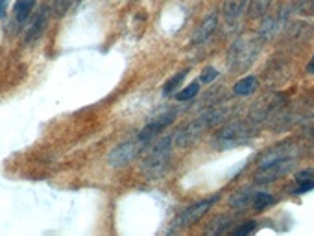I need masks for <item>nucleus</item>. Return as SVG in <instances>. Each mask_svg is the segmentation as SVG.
I'll return each mask as SVG.
<instances>
[{"label":"nucleus","mask_w":314,"mask_h":236,"mask_svg":"<svg viewBox=\"0 0 314 236\" xmlns=\"http://www.w3.org/2000/svg\"><path fill=\"white\" fill-rule=\"evenodd\" d=\"M172 137L161 138L154 150L148 153V157L144 159L141 164V170L148 179H159L163 177L170 166V153H172Z\"/></svg>","instance_id":"nucleus-1"},{"label":"nucleus","mask_w":314,"mask_h":236,"mask_svg":"<svg viewBox=\"0 0 314 236\" xmlns=\"http://www.w3.org/2000/svg\"><path fill=\"white\" fill-rule=\"evenodd\" d=\"M224 117V111L222 109H209V111L202 113L200 117L194 120V122H190L189 125H185L181 131L176 133V144L179 146V148H185V146H190L194 140H196L200 135H202V131H205L207 127H211V125H215L218 120H222Z\"/></svg>","instance_id":"nucleus-2"},{"label":"nucleus","mask_w":314,"mask_h":236,"mask_svg":"<svg viewBox=\"0 0 314 236\" xmlns=\"http://www.w3.org/2000/svg\"><path fill=\"white\" fill-rule=\"evenodd\" d=\"M259 52V43L251 39H238L233 43L229 50V66L233 68H244L248 66Z\"/></svg>","instance_id":"nucleus-3"},{"label":"nucleus","mask_w":314,"mask_h":236,"mask_svg":"<svg viewBox=\"0 0 314 236\" xmlns=\"http://www.w3.org/2000/svg\"><path fill=\"white\" fill-rule=\"evenodd\" d=\"M146 144V140H143L141 137L133 138V140H128V142H122L118 144L117 148H113L107 155V163L113 168H120L124 164L131 163L133 159L139 155V151L143 150V146Z\"/></svg>","instance_id":"nucleus-4"},{"label":"nucleus","mask_w":314,"mask_h":236,"mask_svg":"<svg viewBox=\"0 0 314 236\" xmlns=\"http://www.w3.org/2000/svg\"><path fill=\"white\" fill-rule=\"evenodd\" d=\"M248 138V127L242 122H231L226 127H222L216 135V142L222 148H233L240 144Z\"/></svg>","instance_id":"nucleus-5"},{"label":"nucleus","mask_w":314,"mask_h":236,"mask_svg":"<svg viewBox=\"0 0 314 236\" xmlns=\"http://www.w3.org/2000/svg\"><path fill=\"white\" fill-rule=\"evenodd\" d=\"M292 166H294V161H292V159L277 161V163L270 164V166H266V168H261V172L257 174V181H262V183L275 181V179H279L281 176H285Z\"/></svg>","instance_id":"nucleus-6"},{"label":"nucleus","mask_w":314,"mask_h":236,"mask_svg":"<svg viewBox=\"0 0 314 236\" xmlns=\"http://www.w3.org/2000/svg\"><path fill=\"white\" fill-rule=\"evenodd\" d=\"M216 199H218V197H211V199H205V201H202V203L192 205V207H189L187 210H183V212L177 216V225H179V227H185V225L194 223L196 220H200V218L211 209V205L215 203Z\"/></svg>","instance_id":"nucleus-7"},{"label":"nucleus","mask_w":314,"mask_h":236,"mask_svg":"<svg viewBox=\"0 0 314 236\" xmlns=\"http://www.w3.org/2000/svg\"><path fill=\"white\" fill-rule=\"evenodd\" d=\"M174 118H176V113H174V111L164 113V115H161L159 118H156V120H154L152 124L146 125L143 131H141V135H139V137L148 142V140H150V138L154 137L156 133H159L161 129H164L166 125H170L172 122H174Z\"/></svg>","instance_id":"nucleus-8"},{"label":"nucleus","mask_w":314,"mask_h":236,"mask_svg":"<svg viewBox=\"0 0 314 236\" xmlns=\"http://www.w3.org/2000/svg\"><path fill=\"white\" fill-rule=\"evenodd\" d=\"M216 24H218L216 15H209V17H207V19L203 20L202 24L198 26L196 32H194V35H192V43H194V45H202V43H205V41L209 39L211 35L215 33Z\"/></svg>","instance_id":"nucleus-9"},{"label":"nucleus","mask_w":314,"mask_h":236,"mask_svg":"<svg viewBox=\"0 0 314 236\" xmlns=\"http://www.w3.org/2000/svg\"><path fill=\"white\" fill-rule=\"evenodd\" d=\"M290 155H294V150H290V148H283V146H277V148H272V150L266 151V153L262 155L261 161H259V166H261V168H266V166L277 163V161L290 159Z\"/></svg>","instance_id":"nucleus-10"},{"label":"nucleus","mask_w":314,"mask_h":236,"mask_svg":"<svg viewBox=\"0 0 314 236\" xmlns=\"http://www.w3.org/2000/svg\"><path fill=\"white\" fill-rule=\"evenodd\" d=\"M249 0H226L224 2V7L222 11L226 15V19L228 20H236L240 15L244 13V9L248 6Z\"/></svg>","instance_id":"nucleus-11"},{"label":"nucleus","mask_w":314,"mask_h":236,"mask_svg":"<svg viewBox=\"0 0 314 236\" xmlns=\"http://www.w3.org/2000/svg\"><path fill=\"white\" fill-rule=\"evenodd\" d=\"M257 89V78L255 76H246V78L238 79L233 85V92L236 96H248Z\"/></svg>","instance_id":"nucleus-12"},{"label":"nucleus","mask_w":314,"mask_h":236,"mask_svg":"<svg viewBox=\"0 0 314 236\" xmlns=\"http://www.w3.org/2000/svg\"><path fill=\"white\" fill-rule=\"evenodd\" d=\"M251 201H253V192L251 190H240L231 197V201H229V203H231V207H235V209H244V207H248Z\"/></svg>","instance_id":"nucleus-13"},{"label":"nucleus","mask_w":314,"mask_h":236,"mask_svg":"<svg viewBox=\"0 0 314 236\" xmlns=\"http://www.w3.org/2000/svg\"><path fill=\"white\" fill-rule=\"evenodd\" d=\"M35 0H19L17 6H15V15H17V20L19 22H24L28 19V15L32 11Z\"/></svg>","instance_id":"nucleus-14"},{"label":"nucleus","mask_w":314,"mask_h":236,"mask_svg":"<svg viewBox=\"0 0 314 236\" xmlns=\"http://www.w3.org/2000/svg\"><path fill=\"white\" fill-rule=\"evenodd\" d=\"M270 6V0H249V7H248V13L249 17H261L264 11H266V7Z\"/></svg>","instance_id":"nucleus-15"},{"label":"nucleus","mask_w":314,"mask_h":236,"mask_svg":"<svg viewBox=\"0 0 314 236\" xmlns=\"http://www.w3.org/2000/svg\"><path fill=\"white\" fill-rule=\"evenodd\" d=\"M198 91H200V81H194V83H190L189 87H185L183 91L177 92L176 100L177 102H189V100H192L196 96Z\"/></svg>","instance_id":"nucleus-16"},{"label":"nucleus","mask_w":314,"mask_h":236,"mask_svg":"<svg viewBox=\"0 0 314 236\" xmlns=\"http://www.w3.org/2000/svg\"><path fill=\"white\" fill-rule=\"evenodd\" d=\"M270 205H274V197L270 196V194H266V192H259V194L255 196V199H253V207H255V210L268 209Z\"/></svg>","instance_id":"nucleus-17"},{"label":"nucleus","mask_w":314,"mask_h":236,"mask_svg":"<svg viewBox=\"0 0 314 236\" xmlns=\"http://www.w3.org/2000/svg\"><path fill=\"white\" fill-rule=\"evenodd\" d=\"M226 220H228L226 216L215 218V220L211 222L209 227H207V235H220V233L228 227V223H229V222H226Z\"/></svg>","instance_id":"nucleus-18"},{"label":"nucleus","mask_w":314,"mask_h":236,"mask_svg":"<svg viewBox=\"0 0 314 236\" xmlns=\"http://www.w3.org/2000/svg\"><path fill=\"white\" fill-rule=\"evenodd\" d=\"M45 20H46V15H45V13H41V17H37V20L33 22V26L30 28V32H28V35H26V39H28V41L35 39V37H37V35H39V33L43 32V26H45Z\"/></svg>","instance_id":"nucleus-19"},{"label":"nucleus","mask_w":314,"mask_h":236,"mask_svg":"<svg viewBox=\"0 0 314 236\" xmlns=\"http://www.w3.org/2000/svg\"><path fill=\"white\" fill-rule=\"evenodd\" d=\"M185 76H187V72H179V74H177V76H176V78L168 79V81H166V85H164V89H163L164 94H170V92L174 91V89H176V87L179 85L181 81H183Z\"/></svg>","instance_id":"nucleus-20"},{"label":"nucleus","mask_w":314,"mask_h":236,"mask_svg":"<svg viewBox=\"0 0 314 236\" xmlns=\"http://www.w3.org/2000/svg\"><path fill=\"white\" fill-rule=\"evenodd\" d=\"M216 78H218V70L213 68V66H207L202 72V76H200V81H202V83H211V81H215Z\"/></svg>","instance_id":"nucleus-21"},{"label":"nucleus","mask_w":314,"mask_h":236,"mask_svg":"<svg viewBox=\"0 0 314 236\" xmlns=\"http://www.w3.org/2000/svg\"><path fill=\"white\" fill-rule=\"evenodd\" d=\"M257 227L255 222H248L244 223L242 227H238V229H235V236H244V235H249V233H253Z\"/></svg>","instance_id":"nucleus-22"},{"label":"nucleus","mask_w":314,"mask_h":236,"mask_svg":"<svg viewBox=\"0 0 314 236\" xmlns=\"http://www.w3.org/2000/svg\"><path fill=\"white\" fill-rule=\"evenodd\" d=\"M313 188H314V181H307V183L303 181V183H301V186L294 192V194H305V192L313 190Z\"/></svg>","instance_id":"nucleus-23"},{"label":"nucleus","mask_w":314,"mask_h":236,"mask_svg":"<svg viewBox=\"0 0 314 236\" xmlns=\"http://www.w3.org/2000/svg\"><path fill=\"white\" fill-rule=\"evenodd\" d=\"M311 176H314V170H305V172H301V174H298V177H296V179H298L300 183H303V181H309V179H311Z\"/></svg>","instance_id":"nucleus-24"},{"label":"nucleus","mask_w":314,"mask_h":236,"mask_svg":"<svg viewBox=\"0 0 314 236\" xmlns=\"http://www.w3.org/2000/svg\"><path fill=\"white\" fill-rule=\"evenodd\" d=\"M6 6H7V0H0V19L6 13Z\"/></svg>","instance_id":"nucleus-25"},{"label":"nucleus","mask_w":314,"mask_h":236,"mask_svg":"<svg viewBox=\"0 0 314 236\" xmlns=\"http://www.w3.org/2000/svg\"><path fill=\"white\" fill-rule=\"evenodd\" d=\"M307 72L309 74H314V58L311 59V63L307 65Z\"/></svg>","instance_id":"nucleus-26"}]
</instances>
